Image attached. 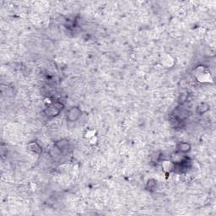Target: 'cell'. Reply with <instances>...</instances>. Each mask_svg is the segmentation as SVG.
Wrapping results in <instances>:
<instances>
[{"label": "cell", "instance_id": "6da1fadb", "mask_svg": "<svg viewBox=\"0 0 216 216\" xmlns=\"http://www.w3.org/2000/svg\"><path fill=\"white\" fill-rule=\"evenodd\" d=\"M63 107L64 106L62 102H53L45 108L44 113L47 117H56L60 113V111H62Z\"/></svg>", "mask_w": 216, "mask_h": 216}, {"label": "cell", "instance_id": "7a4b0ae2", "mask_svg": "<svg viewBox=\"0 0 216 216\" xmlns=\"http://www.w3.org/2000/svg\"><path fill=\"white\" fill-rule=\"evenodd\" d=\"M195 76L199 82H211L212 81L210 71L204 66H200L196 68Z\"/></svg>", "mask_w": 216, "mask_h": 216}, {"label": "cell", "instance_id": "3957f363", "mask_svg": "<svg viewBox=\"0 0 216 216\" xmlns=\"http://www.w3.org/2000/svg\"><path fill=\"white\" fill-rule=\"evenodd\" d=\"M82 111L78 106H72L67 111V120L68 122H76L80 117Z\"/></svg>", "mask_w": 216, "mask_h": 216}, {"label": "cell", "instance_id": "277c9868", "mask_svg": "<svg viewBox=\"0 0 216 216\" xmlns=\"http://www.w3.org/2000/svg\"><path fill=\"white\" fill-rule=\"evenodd\" d=\"M54 145H55L57 148H58L59 149H61L62 151H63L64 149H66L68 148V140L66 139H60L58 141H57Z\"/></svg>", "mask_w": 216, "mask_h": 216}, {"label": "cell", "instance_id": "5b68a950", "mask_svg": "<svg viewBox=\"0 0 216 216\" xmlns=\"http://www.w3.org/2000/svg\"><path fill=\"white\" fill-rule=\"evenodd\" d=\"M177 149L181 153H188L191 150V145H189L188 143L182 142L177 146Z\"/></svg>", "mask_w": 216, "mask_h": 216}, {"label": "cell", "instance_id": "8992f818", "mask_svg": "<svg viewBox=\"0 0 216 216\" xmlns=\"http://www.w3.org/2000/svg\"><path fill=\"white\" fill-rule=\"evenodd\" d=\"M162 168H163V170L165 171L170 172V171L175 169V164H174L173 161H164L163 164H162Z\"/></svg>", "mask_w": 216, "mask_h": 216}, {"label": "cell", "instance_id": "52a82bcc", "mask_svg": "<svg viewBox=\"0 0 216 216\" xmlns=\"http://www.w3.org/2000/svg\"><path fill=\"white\" fill-rule=\"evenodd\" d=\"M62 152L63 151L61 150V149H59L58 148H57L55 145H54V146H53V148L50 149L49 154H50V156L53 158V159L56 160V159H58V157H60V155H61V154H62Z\"/></svg>", "mask_w": 216, "mask_h": 216}, {"label": "cell", "instance_id": "ba28073f", "mask_svg": "<svg viewBox=\"0 0 216 216\" xmlns=\"http://www.w3.org/2000/svg\"><path fill=\"white\" fill-rule=\"evenodd\" d=\"M28 147H29V149H31V151L34 152V153H37V154H41L42 152L41 146L37 142H32L31 144H29Z\"/></svg>", "mask_w": 216, "mask_h": 216}, {"label": "cell", "instance_id": "9c48e42d", "mask_svg": "<svg viewBox=\"0 0 216 216\" xmlns=\"http://www.w3.org/2000/svg\"><path fill=\"white\" fill-rule=\"evenodd\" d=\"M209 108H210V106H209V105H207L206 103H202V104H200V105L198 106L197 111H198L200 114H202V113H204V112L209 111Z\"/></svg>", "mask_w": 216, "mask_h": 216}]
</instances>
